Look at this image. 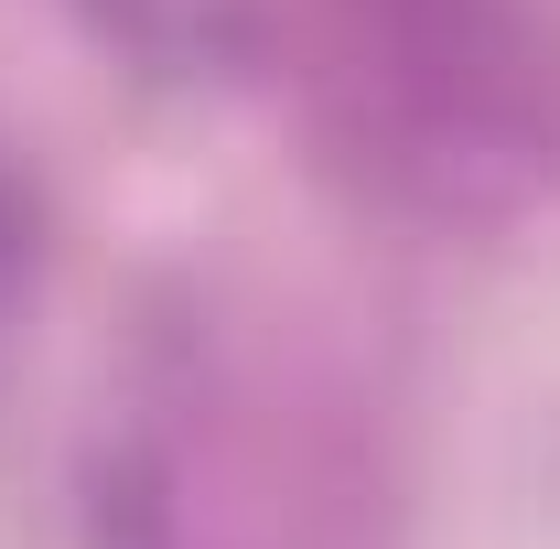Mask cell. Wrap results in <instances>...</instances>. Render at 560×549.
I'll return each mask as SVG.
<instances>
[{
  "mask_svg": "<svg viewBox=\"0 0 560 549\" xmlns=\"http://www.w3.org/2000/svg\"><path fill=\"white\" fill-rule=\"evenodd\" d=\"M151 44L280 86L399 195H475L539 151V44L506 0H119Z\"/></svg>",
  "mask_w": 560,
  "mask_h": 549,
  "instance_id": "6da1fadb",
  "label": "cell"
}]
</instances>
